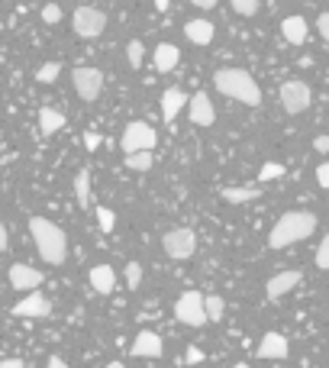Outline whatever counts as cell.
I'll use <instances>...</instances> for the list:
<instances>
[{
	"label": "cell",
	"mask_w": 329,
	"mask_h": 368,
	"mask_svg": "<svg viewBox=\"0 0 329 368\" xmlns=\"http://www.w3.org/2000/svg\"><path fill=\"white\" fill-rule=\"evenodd\" d=\"M313 149L320 152V155H326L329 152V136H317V139H313Z\"/></svg>",
	"instance_id": "obj_38"
},
{
	"label": "cell",
	"mask_w": 329,
	"mask_h": 368,
	"mask_svg": "<svg viewBox=\"0 0 329 368\" xmlns=\"http://www.w3.org/2000/svg\"><path fill=\"white\" fill-rule=\"evenodd\" d=\"M161 352H165V342H161L159 333L142 330L139 336L132 340V356H136V359H159Z\"/></svg>",
	"instance_id": "obj_13"
},
{
	"label": "cell",
	"mask_w": 329,
	"mask_h": 368,
	"mask_svg": "<svg viewBox=\"0 0 329 368\" xmlns=\"http://www.w3.org/2000/svg\"><path fill=\"white\" fill-rule=\"evenodd\" d=\"M48 368H68L62 356H48Z\"/></svg>",
	"instance_id": "obj_41"
},
{
	"label": "cell",
	"mask_w": 329,
	"mask_h": 368,
	"mask_svg": "<svg viewBox=\"0 0 329 368\" xmlns=\"http://www.w3.org/2000/svg\"><path fill=\"white\" fill-rule=\"evenodd\" d=\"M281 175H284V165H281V161H265L262 171H258V181H262V184H268V181L281 178Z\"/></svg>",
	"instance_id": "obj_28"
},
{
	"label": "cell",
	"mask_w": 329,
	"mask_h": 368,
	"mask_svg": "<svg viewBox=\"0 0 329 368\" xmlns=\"http://www.w3.org/2000/svg\"><path fill=\"white\" fill-rule=\"evenodd\" d=\"M42 19H46V23H58V19H62V7H58V3H46V7H42Z\"/></svg>",
	"instance_id": "obj_33"
},
{
	"label": "cell",
	"mask_w": 329,
	"mask_h": 368,
	"mask_svg": "<svg viewBox=\"0 0 329 368\" xmlns=\"http://www.w3.org/2000/svg\"><path fill=\"white\" fill-rule=\"evenodd\" d=\"M317 233V213L310 210H287L284 217H278V223L268 233V245L272 249H287L294 243H303Z\"/></svg>",
	"instance_id": "obj_1"
},
{
	"label": "cell",
	"mask_w": 329,
	"mask_h": 368,
	"mask_svg": "<svg viewBox=\"0 0 329 368\" xmlns=\"http://www.w3.org/2000/svg\"><path fill=\"white\" fill-rule=\"evenodd\" d=\"M161 249H165V255L168 259H175V262H184V259H190V255L197 252V236H194V229H168L165 236H161Z\"/></svg>",
	"instance_id": "obj_4"
},
{
	"label": "cell",
	"mask_w": 329,
	"mask_h": 368,
	"mask_svg": "<svg viewBox=\"0 0 329 368\" xmlns=\"http://www.w3.org/2000/svg\"><path fill=\"white\" fill-rule=\"evenodd\" d=\"M107 368H126V365H123V362H110V365H107Z\"/></svg>",
	"instance_id": "obj_45"
},
{
	"label": "cell",
	"mask_w": 329,
	"mask_h": 368,
	"mask_svg": "<svg viewBox=\"0 0 329 368\" xmlns=\"http://www.w3.org/2000/svg\"><path fill=\"white\" fill-rule=\"evenodd\" d=\"M123 278H126V288H139V284H142V265L130 262V265H126V272H123Z\"/></svg>",
	"instance_id": "obj_29"
},
{
	"label": "cell",
	"mask_w": 329,
	"mask_h": 368,
	"mask_svg": "<svg viewBox=\"0 0 329 368\" xmlns=\"http://www.w3.org/2000/svg\"><path fill=\"white\" fill-rule=\"evenodd\" d=\"M100 142H104V139H100V132H85V149L87 152H94Z\"/></svg>",
	"instance_id": "obj_35"
},
{
	"label": "cell",
	"mask_w": 329,
	"mask_h": 368,
	"mask_svg": "<svg viewBox=\"0 0 329 368\" xmlns=\"http://www.w3.org/2000/svg\"><path fill=\"white\" fill-rule=\"evenodd\" d=\"M123 152L130 155V152H152L155 149V142H159V132L152 130L149 123L142 120H132L126 130H123Z\"/></svg>",
	"instance_id": "obj_5"
},
{
	"label": "cell",
	"mask_w": 329,
	"mask_h": 368,
	"mask_svg": "<svg viewBox=\"0 0 329 368\" xmlns=\"http://www.w3.org/2000/svg\"><path fill=\"white\" fill-rule=\"evenodd\" d=\"M184 36H188L194 46H210L213 36H217V29H213L210 19H190L188 26H184Z\"/></svg>",
	"instance_id": "obj_19"
},
{
	"label": "cell",
	"mask_w": 329,
	"mask_h": 368,
	"mask_svg": "<svg viewBox=\"0 0 329 368\" xmlns=\"http://www.w3.org/2000/svg\"><path fill=\"white\" fill-rule=\"evenodd\" d=\"M233 368H255V365H249V362H235Z\"/></svg>",
	"instance_id": "obj_44"
},
{
	"label": "cell",
	"mask_w": 329,
	"mask_h": 368,
	"mask_svg": "<svg viewBox=\"0 0 329 368\" xmlns=\"http://www.w3.org/2000/svg\"><path fill=\"white\" fill-rule=\"evenodd\" d=\"M262 198V188H223V200H229V204H245V200H255Z\"/></svg>",
	"instance_id": "obj_24"
},
{
	"label": "cell",
	"mask_w": 329,
	"mask_h": 368,
	"mask_svg": "<svg viewBox=\"0 0 329 368\" xmlns=\"http://www.w3.org/2000/svg\"><path fill=\"white\" fill-rule=\"evenodd\" d=\"M75 200L78 207H91V171L81 168L75 175Z\"/></svg>",
	"instance_id": "obj_21"
},
{
	"label": "cell",
	"mask_w": 329,
	"mask_h": 368,
	"mask_svg": "<svg viewBox=\"0 0 329 368\" xmlns=\"http://www.w3.org/2000/svg\"><path fill=\"white\" fill-rule=\"evenodd\" d=\"M194 7H200V10H213L217 7V0H190Z\"/></svg>",
	"instance_id": "obj_40"
},
{
	"label": "cell",
	"mask_w": 329,
	"mask_h": 368,
	"mask_svg": "<svg viewBox=\"0 0 329 368\" xmlns=\"http://www.w3.org/2000/svg\"><path fill=\"white\" fill-rule=\"evenodd\" d=\"M188 114H190V123H194V126H213V123H217L213 100H210V94H204V91L188 97Z\"/></svg>",
	"instance_id": "obj_10"
},
{
	"label": "cell",
	"mask_w": 329,
	"mask_h": 368,
	"mask_svg": "<svg viewBox=\"0 0 329 368\" xmlns=\"http://www.w3.org/2000/svg\"><path fill=\"white\" fill-rule=\"evenodd\" d=\"M71 26L81 39H97L107 29V13L97 7H78L71 17Z\"/></svg>",
	"instance_id": "obj_7"
},
{
	"label": "cell",
	"mask_w": 329,
	"mask_h": 368,
	"mask_svg": "<svg viewBox=\"0 0 329 368\" xmlns=\"http://www.w3.org/2000/svg\"><path fill=\"white\" fill-rule=\"evenodd\" d=\"M39 126H42V132H58L65 126V114H58L52 107H42L39 110Z\"/></svg>",
	"instance_id": "obj_23"
},
{
	"label": "cell",
	"mask_w": 329,
	"mask_h": 368,
	"mask_svg": "<svg viewBox=\"0 0 329 368\" xmlns=\"http://www.w3.org/2000/svg\"><path fill=\"white\" fill-rule=\"evenodd\" d=\"M29 233H33V243H36L42 262L65 265L68 236H65V229L58 227V223H52V220H46V217H33V220H29Z\"/></svg>",
	"instance_id": "obj_3"
},
{
	"label": "cell",
	"mask_w": 329,
	"mask_h": 368,
	"mask_svg": "<svg viewBox=\"0 0 329 368\" xmlns=\"http://www.w3.org/2000/svg\"><path fill=\"white\" fill-rule=\"evenodd\" d=\"M71 85H75L78 97H81V100H87V104L104 94V75H100L97 68H87V65L75 68V71H71Z\"/></svg>",
	"instance_id": "obj_9"
},
{
	"label": "cell",
	"mask_w": 329,
	"mask_h": 368,
	"mask_svg": "<svg viewBox=\"0 0 329 368\" xmlns=\"http://www.w3.org/2000/svg\"><path fill=\"white\" fill-rule=\"evenodd\" d=\"M204 313H207V323H220L226 317V301L220 294H207L204 297Z\"/></svg>",
	"instance_id": "obj_22"
},
{
	"label": "cell",
	"mask_w": 329,
	"mask_h": 368,
	"mask_svg": "<svg viewBox=\"0 0 329 368\" xmlns=\"http://www.w3.org/2000/svg\"><path fill=\"white\" fill-rule=\"evenodd\" d=\"M10 313H13V317H26V320H39V317H48V313H52V304L46 301V294L29 291Z\"/></svg>",
	"instance_id": "obj_11"
},
{
	"label": "cell",
	"mask_w": 329,
	"mask_h": 368,
	"mask_svg": "<svg viewBox=\"0 0 329 368\" xmlns=\"http://www.w3.org/2000/svg\"><path fill=\"white\" fill-rule=\"evenodd\" d=\"M184 107H188V94H184L181 87H168V91L161 94V120L175 123V116H178Z\"/></svg>",
	"instance_id": "obj_16"
},
{
	"label": "cell",
	"mask_w": 329,
	"mask_h": 368,
	"mask_svg": "<svg viewBox=\"0 0 329 368\" xmlns=\"http://www.w3.org/2000/svg\"><path fill=\"white\" fill-rule=\"evenodd\" d=\"M317 184H320L323 191L329 188V165L323 161V165H317Z\"/></svg>",
	"instance_id": "obj_34"
},
{
	"label": "cell",
	"mask_w": 329,
	"mask_h": 368,
	"mask_svg": "<svg viewBox=\"0 0 329 368\" xmlns=\"http://www.w3.org/2000/svg\"><path fill=\"white\" fill-rule=\"evenodd\" d=\"M126 62H130V68H142V62H145V46H142L139 39H132L130 46H126Z\"/></svg>",
	"instance_id": "obj_26"
},
{
	"label": "cell",
	"mask_w": 329,
	"mask_h": 368,
	"mask_svg": "<svg viewBox=\"0 0 329 368\" xmlns=\"http://www.w3.org/2000/svg\"><path fill=\"white\" fill-rule=\"evenodd\" d=\"M281 36L291 42V46H303L310 39V26L303 17H284L281 19Z\"/></svg>",
	"instance_id": "obj_17"
},
{
	"label": "cell",
	"mask_w": 329,
	"mask_h": 368,
	"mask_svg": "<svg viewBox=\"0 0 329 368\" xmlns=\"http://www.w3.org/2000/svg\"><path fill=\"white\" fill-rule=\"evenodd\" d=\"M168 7H171V0H155V10H161V13H165Z\"/></svg>",
	"instance_id": "obj_43"
},
{
	"label": "cell",
	"mask_w": 329,
	"mask_h": 368,
	"mask_svg": "<svg viewBox=\"0 0 329 368\" xmlns=\"http://www.w3.org/2000/svg\"><path fill=\"white\" fill-rule=\"evenodd\" d=\"M0 368H23L19 359H0Z\"/></svg>",
	"instance_id": "obj_42"
},
{
	"label": "cell",
	"mask_w": 329,
	"mask_h": 368,
	"mask_svg": "<svg viewBox=\"0 0 329 368\" xmlns=\"http://www.w3.org/2000/svg\"><path fill=\"white\" fill-rule=\"evenodd\" d=\"M229 3H233L235 13H242V17H255V13H258V3H262V0H229Z\"/></svg>",
	"instance_id": "obj_30"
},
{
	"label": "cell",
	"mask_w": 329,
	"mask_h": 368,
	"mask_svg": "<svg viewBox=\"0 0 329 368\" xmlns=\"http://www.w3.org/2000/svg\"><path fill=\"white\" fill-rule=\"evenodd\" d=\"M310 104H313V94H310V85H307V81L291 78V81H284V85H281V107L291 116L303 114Z\"/></svg>",
	"instance_id": "obj_6"
},
{
	"label": "cell",
	"mask_w": 329,
	"mask_h": 368,
	"mask_svg": "<svg viewBox=\"0 0 329 368\" xmlns=\"http://www.w3.org/2000/svg\"><path fill=\"white\" fill-rule=\"evenodd\" d=\"M10 249V236H7V223L0 220V252H7Z\"/></svg>",
	"instance_id": "obj_39"
},
{
	"label": "cell",
	"mask_w": 329,
	"mask_h": 368,
	"mask_svg": "<svg viewBox=\"0 0 329 368\" xmlns=\"http://www.w3.org/2000/svg\"><path fill=\"white\" fill-rule=\"evenodd\" d=\"M10 288H17V291H36L39 284H42V272L39 268H33V265H10Z\"/></svg>",
	"instance_id": "obj_12"
},
{
	"label": "cell",
	"mask_w": 329,
	"mask_h": 368,
	"mask_svg": "<svg viewBox=\"0 0 329 368\" xmlns=\"http://www.w3.org/2000/svg\"><path fill=\"white\" fill-rule=\"evenodd\" d=\"M152 62H155V68H159L161 75H165V71H175L181 62V49L171 46V42H159L155 52H152Z\"/></svg>",
	"instance_id": "obj_18"
},
{
	"label": "cell",
	"mask_w": 329,
	"mask_h": 368,
	"mask_svg": "<svg viewBox=\"0 0 329 368\" xmlns=\"http://www.w3.org/2000/svg\"><path fill=\"white\" fill-rule=\"evenodd\" d=\"M213 87L229 100H239L245 107H262V87L245 68H220L213 75Z\"/></svg>",
	"instance_id": "obj_2"
},
{
	"label": "cell",
	"mask_w": 329,
	"mask_h": 368,
	"mask_svg": "<svg viewBox=\"0 0 329 368\" xmlns=\"http://www.w3.org/2000/svg\"><path fill=\"white\" fill-rule=\"evenodd\" d=\"M301 278H303V274L294 272V268H287V272H278L272 281L265 284V294H268V301H278V297H284L287 291H294V288L301 284Z\"/></svg>",
	"instance_id": "obj_15"
},
{
	"label": "cell",
	"mask_w": 329,
	"mask_h": 368,
	"mask_svg": "<svg viewBox=\"0 0 329 368\" xmlns=\"http://www.w3.org/2000/svg\"><path fill=\"white\" fill-rule=\"evenodd\" d=\"M317 33H320L323 39H329V13H320V17H317Z\"/></svg>",
	"instance_id": "obj_36"
},
{
	"label": "cell",
	"mask_w": 329,
	"mask_h": 368,
	"mask_svg": "<svg viewBox=\"0 0 329 368\" xmlns=\"http://www.w3.org/2000/svg\"><path fill=\"white\" fill-rule=\"evenodd\" d=\"M287 352H291V342L284 333H265L262 342H258V359H287Z\"/></svg>",
	"instance_id": "obj_14"
},
{
	"label": "cell",
	"mask_w": 329,
	"mask_h": 368,
	"mask_svg": "<svg viewBox=\"0 0 329 368\" xmlns=\"http://www.w3.org/2000/svg\"><path fill=\"white\" fill-rule=\"evenodd\" d=\"M184 359H188V365H197V362L204 359V352H200L197 346H188V352H184Z\"/></svg>",
	"instance_id": "obj_37"
},
{
	"label": "cell",
	"mask_w": 329,
	"mask_h": 368,
	"mask_svg": "<svg viewBox=\"0 0 329 368\" xmlns=\"http://www.w3.org/2000/svg\"><path fill=\"white\" fill-rule=\"evenodd\" d=\"M58 75H62V65H58V62H48V65H42L36 71V81L39 85H55Z\"/></svg>",
	"instance_id": "obj_27"
},
{
	"label": "cell",
	"mask_w": 329,
	"mask_h": 368,
	"mask_svg": "<svg viewBox=\"0 0 329 368\" xmlns=\"http://www.w3.org/2000/svg\"><path fill=\"white\" fill-rule=\"evenodd\" d=\"M175 317H178L184 326H204L207 323V313H204V294L200 291H184L175 304Z\"/></svg>",
	"instance_id": "obj_8"
},
{
	"label": "cell",
	"mask_w": 329,
	"mask_h": 368,
	"mask_svg": "<svg viewBox=\"0 0 329 368\" xmlns=\"http://www.w3.org/2000/svg\"><path fill=\"white\" fill-rule=\"evenodd\" d=\"M91 288H94L97 294H113V288H116V272H113L110 265L91 268Z\"/></svg>",
	"instance_id": "obj_20"
},
{
	"label": "cell",
	"mask_w": 329,
	"mask_h": 368,
	"mask_svg": "<svg viewBox=\"0 0 329 368\" xmlns=\"http://www.w3.org/2000/svg\"><path fill=\"white\" fill-rule=\"evenodd\" d=\"M313 262H317V268H320V272H326V268H329V239H320V245H317V255H313Z\"/></svg>",
	"instance_id": "obj_31"
},
{
	"label": "cell",
	"mask_w": 329,
	"mask_h": 368,
	"mask_svg": "<svg viewBox=\"0 0 329 368\" xmlns=\"http://www.w3.org/2000/svg\"><path fill=\"white\" fill-rule=\"evenodd\" d=\"M123 165L132 171H149L152 168V152H130V155L123 159Z\"/></svg>",
	"instance_id": "obj_25"
},
{
	"label": "cell",
	"mask_w": 329,
	"mask_h": 368,
	"mask_svg": "<svg viewBox=\"0 0 329 368\" xmlns=\"http://www.w3.org/2000/svg\"><path fill=\"white\" fill-rule=\"evenodd\" d=\"M97 223H100V229H104V233H110V229H113V223H116V217H113V210L97 207Z\"/></svg>",
	"instance_id": "obj_32"
}]
</instances>
